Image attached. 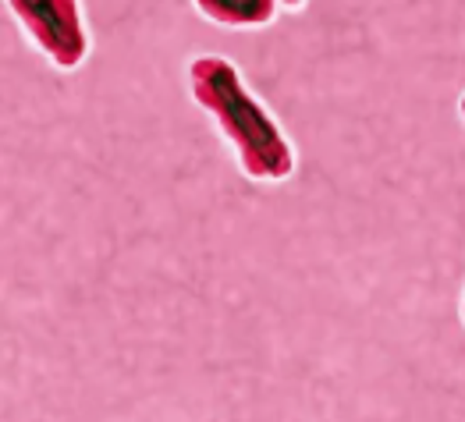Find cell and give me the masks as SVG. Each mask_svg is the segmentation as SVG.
<instances>
[{
  "label": "cell",
  "instance_id": "1",
  "mask_svg": "<svg viewBox=\"0 0 465 422\" xmlns=\"http://www.w3.org/2000/svg\"><path fill=\"white\" fill-rule=\"evenodd\" d=\"M189 89L195 103L217 121L232 142L238 167L252 182H288L295 174V153L271 111L245 89L232 61L195 57L189 64Z\"/></svg>",
  "mask_w": 465,
  "mask_h": 422
},
{
  "label": "cell",
  "instance_id": "2",
  "mask_svg": "<svg viewBox=\"0 0 465 422\" xmlns=\"http://www.w3.org/2000/svg\"><path fill=\"white\" fill-rule=\"evenodd\" d=\"M25 36L61 72H75L89 54V33L78 0H4Z\"/></svg>",
  "mask_w": 465,
  "mask_h": 422
},
{
  "label": "cell",
  "instance_id": "3",
  "mask_svg": "<svg viewBox=\"0 0 465 422\" xmlns=\"http://www.w3.org/2000/svg\"><path fill=\"white\" fill-rule=\"evenodd\" d=\"M195 7L228 29H263L273 22L277 0H193Z\"/></svg>",
  "mask_w": 465,
  "mask_h": 422
},
{
  "label": "cell",
  "instance_id": "4",
  "mask_svg": "<svg viewBox=\"0 0 465 422\" xmlns=\"http://www.w3.org/2000/svg\"><path fill=\"white\" fill-rule=\"evenodd\" d=\"M277 4H284V7H292V11H295V7H302L306 0H277Z\"/></svg>",
  "mask_w": 465,
  "mask_h": 422
},
{
  "label": "cell",
  "instance_id": "5",
  "mask_svg": "<svg viewBox=\"0 0 465 422\" xmlns=\"http://www.w3.org/2000/svg\"><path fill=\"white\" fill-rule=\"evenodd\" d=\"M462 117H465V96H462Z\"/></svg>",
  "mask_w": 465,
  "mask_h": 422
},
{
  "label": "cell",
  "instance_id": "6",
  "mask_svg": "<svg viewBox=\"0 0 465 422\" xmlns=\"http://www.w3.org/2000/svg\"><path fill=\"white\" fill-rule=\"evenodd\" d=\"M462 319H465V306H462Z\"/></svg>",
  "mask_w": 465,
  "mask_h": 422
}]
</instances>
